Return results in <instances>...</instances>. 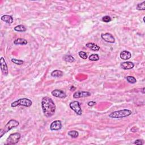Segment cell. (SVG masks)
Segmentation results:
<instances>
[{
  "instance_id": "6da1fadb",
  "label": "cell",
  "mask_w": 145,
  "mask_h": 145,
  "mask_svg": "<svg viewBox=\"0 0 145 145\" xmlns=\"http://www.w3.org/2000/svg\"><path fill=\"white\" fill-rule=\"evenodd\" d=\"M41 108L44 116L49 118L55 115L56 107L51 98L45 96L41 100Z\"/></svg>"
},
{
  "instance_id": "7a4b0ae2",
  "label": "cell",
  "mask_w": 145,
  "mask_h": 145,
  "mask_svg": "<svg viewBox=\"0 0 145 145\" xmlns=\"http://www.w3.org/2000/svg\"><path fill=\"white\" fill-rule=\"evenodd\" d=\"M132 111H130L129 110H127V109H125V110H122L115 111V112L111 113V114L109 115V117L113 118H120L125 117H128L132 115Z\"/></svg>"
},
{
  "instance_id": "3957f363",
  "label": "cell",
  "mask_w": 145,
  "mask_h": 145,
  "mask_svg": "<svg viewBox=\"0 0 145 145\" xmlns=\"http://www.w3.org/2000/svg\"><path fill=\"white\" fill-rule=\"evenodd\" d=\"M19 125V122L15 120H10L9 122L7 123L3 128L1 129V131H0V138L2 137V136L5 133L9 132L12 129L16 128Z\"/></svg>"
},
{
  "instance_id": "277c9868",
  "label": "cell",
  "mask_w": 145,
  "mask_h": 145,
  "mask_svg": "<svg viewBox=\"0 0 145 145\" xmlns=\"http://www.w3.org/2000/svg\"><path fill=\"white\" fill-rule=\"evenodd\" d=\"M32 102L29 99L22 98L19 99L18 100L12 103L11 106L12 107H16L17 106H24L26 107H29L32 106Z\"/></svg>"
},
{
  "instance_id": "5b68a950",
  "label": "cell",
  "mask_w": 145,
  "mask_h": 145,
  "mask_svg": "<svg viewBox=\"0 0 145 145\" xmlns=\"http://www.w3.org/2000/svg\"><path fill=\"white\" fill-rule=\"evenodd\" d=\"M21 137V135L19 133H15L11 134L9 136V137L7 138L6 141L5 142V145H13L17 144Z\"/></svg>"
},
{
  "instance_id": "8992f818",
  "label": "cell",
  "mask_w": 145,
  "mask_h": 145,
  "mask_svg": "<svg viewBox=\"0 0 145 145\" xmlns=\"http://www.w3.org/2000/svg\"><path fill=\"white\" fill-rule=\"evenodd\" d=\"M70 108L74 111V112L76 113L77 115H82V110L81 107V104L78 102L77 101H74L70 103L69 104Z\"/></svg>"
},
{
  "instance_id": "52a82bcc",
  "label": "cell",
  "mask_w": 145,
  "mask_h": 145,
  "mask_svg": "<svg viewBox=\"0 0 145 145\" xmlns=\"http://www.w3.org/2000/svg\"><path fill=\"white\" fill-rule=\"evenodd\" d=\"M101 37H102L103 40H104L105 41H106L107 43L113 44L115 42V39L114 36L110 33H102Z\"/></svg>"
},
{
  "instance_id": "ba28073f",
  "label": "cell",
  "mask_w": 145,
  "mask_h": 145,
  "mask_svg": "<svg viewBox=\"0 0 145 145\" xmlns=\"http://www.w3.org/2000/svg\"><path fill=\"white\" fill-rule=\"evenodd\" d=\"M91 95V93L88 91H78L75 92L73 94V98L75 99H78L81 98H85Z\"/></svg>"
},
{
  "instance_id": "9c48e42d",
  "label": "cell",
  "mask_w": 145,
  "mask_h": 145,
  "mask_svg": "<svg viewBox=\"0 0 145 145\" xmlns=\"http://www.w3.org/2000/svg\"><path fill=\"white\" fill-rule=\"evenodd\" d=\"M0 66H1V70L2 73L4 75H7L8 74V67L7 63L6 62L5 59L3 57H1L0 59Z\"/></svg>"
},
{
  "instance_id": "30bf717a",
  "label": "cell",
  "mask_w": 145,
  "mask_h": 145,
  "mask_svg": "<svg viewBox=\"0 0 145 145\" xmlns=\"http://www.w3.org/2000/svg\"><path fill=\"white\" fill-rule=\"evenodd\" d=\"M52 95L53 96L61 99H64L66 97V94H65L64 91L61 90H58V89H56V90L52 91Z\"/></svg>"
},
{
  "instance_id": "8fae6325",
  "label": "cell",
  "mask_w": 145,
  "mask_h": 145,
  "mask_svg": "<svg viewBox=\"0 0 145 145\" xmlns=\"http://www.w3.org/2000/svg\"><path fill=\"white\" fill-rule=\"evenodd\" d=\"M62 122L59 120H56L52 122L50 125V129L51 130H59L62 128Z\"/></svg>"
},
{
  "instance_id": "7c38bea8",
  "label": "cell",
  "mask_w": 145,
  "mask_h": 145,
  "mask_svg": "<svg viewBox=\"0 0 145 145\" xmlns=\"http://www.w3.org/2000/svg\"><path fill=\"white\" fill-rule=\"evenodd\" d=\"M120 66L124 70H130V69H132L134 67V64L130 61H127V62H124L121 63Z\"/></svg>"
},
{
  "instance_id": "4fadbf2b",
  "label": "cell",
  "mask_w": 145,
  "mask_h": 145,
  "mask_svg": "<svg viewBox=\"0 0 145 145\" xmlns=\"http://www.w3.org/2000/svg\"><path fill=\"white\" fill-rule=\"evenodd\" d=\"M120 58L124 60H127L132 57V54L128 51H123L120 53Z\"/></svg>"
},
{
  "instance_id": "5bb4252c",
  "label": "cell",
  "mask_w": 145,
  "mask_h": 145,
  "mask_svg": "<svg viewBox=\"0 0 145 145\" xmlns=\"http://www.w3.org/2000/svg\"><path fill=\"white\" fill-rule=\"evenodd\" d=\"M1 20L7 24H11L13 22V18L12 16L9 15H3L1 17Z\"/></svg>"
},
{
  "instance_id": "9a60e30c",
  "label": "cell",
  "mask_w": 145,
  "mask_h": 145,
  "mask_svg": "<svg viewBox=\"0 0 145 145\" xmlns=\"http://www.w3.org/2000/svg\"><path fill=\"white\" fill-rule=\"evenodd\" d=\"M86 47L90 48L91 50L94 51H98L100 49V47L98 46V45L95 44L94 43H88L86 44Z\"/></svg>"
},
{
  "instance_id": "2e32d148",
  "label": "cell",
  "mask_w": 145,
  "mask_h": 145,
  "mask_svg": "<svg viewBox=\"0 0 145 145\" xmlns=\"http://www.w3.org/2000/svg\"><path fill=\"white\" fill-rule=\"evenodd\" d=\"M27 43V40L22 38H18L14 41V44L15 45H26Z\"/></svg>"
},
{
  "instance_id": "e0dca14e",
  "label": "cell",
  "mask_w": 145,
  "mask_h": 145,
  "mask_svg": "<svg viewBox=\"0 0 145 145\" xmlns=\"http://www.w3.org/2000/svg\"><path fill=\"white\" fill-rule=\"evenodd\" d=\"M63 72L61 70H55L51 73V76L53 77H57V78H60L62 77Z\"/></svg>"
},
{
  "instance_id": "ac0fdd59",
  "label": "cell",
  "mask_w": 145,
  "mask_h": 145,
  "mask_svg": "<svg viewBox=\"0 0 145 145\" xmlns=\"http://www.w3.org/2000/svg\"><path fill=\"white\" fill-rule=\"evenodd\" d=\"M63 59L66 61V62H70V63L74 62V61H75V58H74V57H73L72 56L69 55H66L63 56Z\"/></svg>"
},
{
  "instance_id": "d6986e66",
  "label": "cell",
  "mask_w": 145,
  "mask_h": 145,
  "mask_svg": "<svg viewBox=\"0 0 145 145\" xmlns=\"http://www.w3.org/2000/svg\"><path fill=\"white\" fill-rule=\"evenodd\" d=\"M14 30L17 32H25L26 31V28L25 26L22 25H20L14 27Z\"/></svg>"
},
{
  "instance_id": "ffe728a7",
  "label": "cell",
  "mask_w": 145,
  "mask_h": 145,
  "mask_svg": "<svg viewBox=\"0 0 145 145\" xmlns=\"http://www.w3.org/2000/svg\"><path fill=\"white\" fill-rule=\"evenodd\" d=\"M68 136L73 138H76L78 137L79 133L76 130H71L68 132Z\"/></svg>"
},
{
  "instance_id": "44dd1931",
  "label": "cell",
  "mask_w": 145,
  "mask_h": 145,
  "mask_svg": "<svg viewBox=\"0 0 145 145\" xmlns=\"http://www.w3.org/2000/svg\"><path fill=\"white\" fill-rule=\"evenodd\" d=\"M137 9L138 10H145V1H144L141 3H138L137 6Z\"/></svg>"
},
{
  "instance_id": "7402d4cb",
  "label": "cell",
  "mask_w": 145,
  "mask_h": 145,
  "mask_svg": "<svg viewBox=\"0 0 145 145\" xmlns=\"http://www.w3.org/2000/svg\"><path fill=\"white\" fill-rule=\"evenodd\" d=\"M89 59L92 61H96L99 59V56L98 54H93L91 55L89 57Z\"/></svg>"
},
{
  "instance_id": "603a6c76",
  "label": "cell",
  "mask_w": 145,
  "mask_h": 145,
  "mask_svg": "<svg viewBox=\"0 0 145 145\" xmlns=\"http://www.w3.org/2000/svg\"><path fill=\"white\" fill-rule=\"evenodd\" d=\"M126 79L129 83H132V84L136 83L137 82L136 79L134 77H132V76H128L126 77Z\"/></svg>"
},
{
  "instance_id": "cb8c5ba5",
  "label": "cell",
  "mask_w": 145,
  "mask_h": 145,
  "mask_svg": "<svg viewBox=\"0 0 145 145\" xmlns=\"http://www.w3.org/2000/svg\"><path fill=\"white\" fill-rule=\"evenodd\" d=\"M11 62L15 63L16 65H22L23 64L24 61L22 60H21V59H18L16 58H12L11 59Z\"/></svg>"
},
{
  "instance_id": "d4e9b609",
  "label": "cell",
  "mask_w": 145,
  "mask_h": 145,
  "mask_svg": "<svg viewBox=\"0 0 145 145\" xmlns=\"http://www.w3.org/2000/svg\"><path fill=\"white\" fill-rule=\"evenodd\" d=\"M78 55L81 58H82L83 59H86L87 58V55L85 52L80 51L78 53Z\"/></svg>"
},
{
  "instance_id": "484cf974",
  "label": "cell",
  "mask_w": 145,
  "mask_h": 145,
  "mask_svg": "<svg viewBox=\"0 0 145 145\" xmlns=\"http://www.w3.org/2000/svg\"><path fill=\"white\" fill-rule=\"evenodd\" d=\"M102 21L106 23H108L111 21V18L110 17H109L108 15H106L103 17Z\"/></svg>"
},
{
  "instance_id": "4316f807",
  "label": "cell",
  "mask_w": 145,
  "mask_h": 145,
  "mask_svg": "<svg viewBox=\"0 0 145 145\" xmlns=\"http://www.w3.org/2000/svg\"><path fill=\"white\" fill-rule=\"evenodd\" d=\"M135 145H144V142L142 140H137L136 141L134 142Z\"/></svg>"
},
{
  "instance_id": "83f0119b",
  "label": "cell",
  "mask_w": 145,
  "mask_h": 145,
  "mask_svg": "<svg viewBox=\"0 0 145 145\" xmlns=\"http://www.w3.org/2000/svg\"><path fill=\"white\" fill-rule=\"evenodd\" d=\"M96 104V102H93V101H91V102H89L88 103H87L88 106H90V107H93L94 106H95V105Z\"/></svg>"
},
{
  "instance_id": "f1b7e54d",
  "label": "cell",
  "mask_w": 145,
  "mask_h": 145,
  "mask_svg": "<svg viewBox=\"0 0 145 145\" xmlns=\"http://www.w3.org/2000/svg\"><path fill=\"white\" fill-rule=\"evenodd\" d=\"M138 129L136 126H134L133 128L131 129V131H132V132H134V133L138 132Z\"/></svg>"
},
{
  "instance_id": "f546056e",
  "label": "cell",
  "mask_w": 145,
  "mask_h": 145,
  "mask_svg": "<svg viewBox=\"0 0 145 145\" xmlns=\"http://www.w3.org/2000/svg\"><path fill=\"white\" fill-rule=\"evenodd\" d=\"M74 90H75V87H74V86H71V88H70V90L71 91H73Z\"/></svg>"
},
{
  "instance_id": "4dcf8cb0",
  "label": "cell",
  "mask_w": 145,
  "mask_h": 145,
  "mask_svg": "<svg viewBox=\"0 0 145 145\" xmlns=\"http://www.w3.org/2000/svg\"><path fill=\"white\" fill-rule=\"evenodd\" d=\"M144 90H145V88L144 87V88H142V92H143V94H145V91H144Z\"/></svg>"
},
{
  "instance_id": "1f68e13d",
  "label": "cell",
  "mask_w": 145,
  "mask_h": 145,
  "mask_svg": "<svg viewBox=\"0 0 145 145\" xmlns=\"http://www.w3.org/2000/svg\"><path fill=\"white\" fill-rule=\"evenodd\" d=\"M145 17H144V18H143V19H144V22H145Z\"/></svg>"
}]
</instances>
